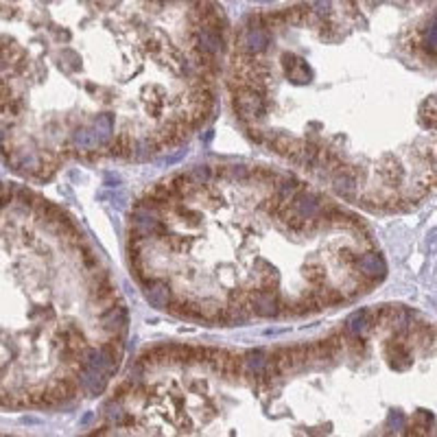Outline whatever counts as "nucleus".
I'll return each mask as SVG.
<instances>
[{
    "label": "nucleus",
    "instance_id": "nucleus-33",
    "mask_svg": "<svg viewBox=\"0 0 437 437\" xmlns=\"http://www.w3.org/2000/svg\"><path fill=\"white\" fill-rule=\"evenodd\" d=\"M85 437H90V435H85Z\"/></svg>",
    "mask_w": 437,
    "mask_h": 437
},
{
    "label": "nucleus",
    "instance_id": "nucleus-7",
    "mask_svg": "<svg viewBox=\"0 0 437 437\" xmlns=\"http://www.w3.org/2000/svg\"><path fill=\"white\" fill-rule=\"evenodd\" d=\"M145 300L153 308H169V304L175 300V295H173V289L169 282L162 278H153L145 287Z\"/></svg>",
    "mask_w": 437,
    "mask_h": 437
},
{
    "label": "nucleus",
    "instance_id": "nucleus-14",
    "mask_svg": "<svg viewBox=\"0 0 437 437\" xmlns=\"http://www.w3.org/2000/svg\"><path fill=\"white\" fill-rule=\"evenodd\" d=\"M267 361H269V352H265L261 348L250 350L247 354H243V374L252 376V378L261 376Z\"/></svg>",
    "mask_w": 437,
    "mask_h": 437
},
{
    "label": "nucleus",
    "instance_id": "nucleus-12",
    "mask_svg": "<svg viewBox=\"0 0 437 437\" xmlns=\"http://www.w3.org/2000/svg\"><path fill=\"white\" fill-rule=\"evenodd\" d=\"M79 387L83 392H88L90 396H99V394L105 392V387H108V376L103 374V372H99V369L83 367L79 372Z\"/></svg>",
    "mask_w": 437,
    "mask_h": 437
},
{
    "label": "nucleus",
    "instance_id": "nucleus-29",
    "mask_svg": "<svg viewBox=\"0 0 437 437\" xmlns=\"http://www.w3.org/2000/svg\"><path fill=\"white\" fill-rule=\"evenodd\" d=\"M105 184H108V186H119V184H121V177H119V175H108V177H105Z\"/></svg>",
    "mask_w": 437,
    "mask_h": 437
},
{
    "label": "nucleus",
    "instance_id": "nucleus-5",
    "mask_svg": "<svg viewBox=\"0 0 437 437\" xmlns=\"http://www.w3.org/2000/svg\"><path fill=\"white\" fill-rule=\"evenodd\" d=\"M324 201L326 199H321L319 195H315L313 190L302 188L298 195L293 197L291 208L300 218H304V221H311V218H317L321 214V210H324V205H326Z\"/></svg>",
    "mask_w": 437,
    "mask_h": 437
},
{
    "label": "nucleus",
    "instance_id": "nucleus-27",
    "mask_svg": "<svg viewBox=\"0 0 437 437\" xmlns=\"http://www.w3.org/2000/svg\"><path fill=\"white\" fill-rule=\"evenodd\" d=\"M407 427V418L403 411H392L389 414V429L396 433V431H403Z\"/></svg>",
    "mask_w": 437,
    "mask_h": 437
},
{
    "label": "nucleus",
    "instance_id": "nucleus-17",
    "mask_svg": "<svg viewBox=\"0 0 437 437\" xmlns=\"http://www.w3.org/2000/svg\"><path fill=\"white\" fill-rule=\"evenodd\" d=\"M348 335H354V337H363L365 332L372 330V324H369V311L367 308H361V311H356L348 317V321H345V328H343Z\"/></svg>",
    "mask_w": 437,
    "mask_h": 437
},
{
    "label": "nucleus",
    "instance_id": "nucleus-6",
    "mask_svg": "<svg viewBox=\"0 0 437 437\" xmlns=\"http://www.w3.org/2000/svg\"><path fill=\"white\" fill-rule=\"evenodd\" d=\"M101 330L105 332L108 337H123L127 332V324H130V313H127V306L123 302H119L110 311L101 313Z\"/></svg>",
    "mask_w": 437,
    "mask_h": 437
},
{
    "label": "nucleus",
    "instance_id": "nucleus-30",
    "mask_svg": "<svg viewBox=\"0 0 437 437\" xmlns=\"http://www.w3.org/2000/svg\"><path fill=\"white\" fill-rule=\"evenodd\" d=\"M212 136H214V132H212V130H208V132H205V134H203V143H210V140H212Z\"/></svg>",
    "mask_w": 437,
    "mask_h": 437
},
{
    "label": "nucleus",
    "instance_id": "nucleus-31",
    "mask_svg": "<svg viewBox=\"0 0 437 437\" xmlns=\"http://www.w3.org/2000/svg\"><path fill=\"white\" fill-rule=\"evenodd\" d=\"M92 418H94V414H85V416L81 418V424H88V422L92 420Z\"/></svg>",
    "mask_w": 437,
    "mask_h": 437
},
{
    "label": "nucleus",
    "instance_id": "nucleus-2",
    "mask_svg": "<svg viewBox=\"0 0 437 437\" xmlns=\"http://www.w3.org/2000/svg\"><path fill=\"white\" fill-rule=\"evenodd\" d=\"M282 295L278 289L274 291H247V300L245 306L252 313V317H263V319H272L280 315V306H282Z\"/></svg>",
    "mask_w": 437,
    "mask_h": 437
},
{
    "label": "nucleus",
    "instance_id": "nucleus-10",
    "mask_svg": "<svg viewBox=\"0 0 437 437\" xmlns=\"http://www.w3.org/2000/svg\"><path fill=\"white\" fill-rule=\"evenodd\" d=\"M285 68H287V77H289V81L293 85H306L308 81L313 79V68L308 66V61L300 59V57H295V55H289L287 63H285Z\"/></svg>",
    "mask_w": 437,
    "mask_h": 437
},
{
    "label": "nucleus",
    "instance_id": "nucleus-15",
    "mask_svg": "<svg viewBox=\"0 0 437 437\" xmlns=\"http://www.w3.org/2000/svg\"><path fill=\"white\" fill-rule=\"evenodd\" d=\"M70 143L77 153H88V151H94L101 147L94 130H90V127H79V130H74L70 136Z\"/></svg>",
    "mask_w": 437,
    "mask_h": 437
},
{
    "label": "nucleus",
    "instance_id": "nucleus-11",
    "mask_svg": "<svg viewBox=\"0 0 437 437\" xmlns=\"http://www.w3.org/2000/svg\"><path fill=\"white\" fill-rule=\"evenodd\" d=\"M218 374L227 383H236L243 376V354L221 350V365H218Z\"/></svg>",
    "mask_w": 437,
    "mask_h": 437
},
{
    "label": "nucleus",
    "instance_id": "nucleus-23",
    "mask_svg": "<svg viewBox=\"0 0 437 437\" xmlns=\"http://www.w3.org/2000/svg\"><path fill=\"white\" fill-rule=\"evenodd\" d=\"M252 166L245 164H230L225 166V179H236V182H250Z\"/></svg>",
    "mask_w": 437,
    "mask_h": 437
},
{
    "label": "nucleus",
    "instance_id": "nucleus-28",
    "mask_svg": "<svg viewBox=\"0 0 437 437\" xmlns=\"http://www.w3.org/2000/svg\"><path fill=\"white\" fill-rule=\"evenodd\" d=\"M245 134H247V138L252 140V143H256V145H263V143H265V134H263L256 125L245 127Z\"/></svg>",
    "mask_w": 437,
    "mask_h": 437
},
{
    "label": "nucleus",
    "instance_id": "nucleus-16",
    "mask_svg": "<svg viewBox=\"0 0 437 437\" xmlns=\"http://www.w3.org/2000/svg\"><path fill=\"white\" fill-rule=\"evenodd\" d=\"M132 147H134L132 136L127 134V132H121V134H116L105 145V153H108L110 158H123V160H127V158H132Z\"/></svg>",
    "mask_w": 437,
    "mask_h": 437
},
{
    "label": "nucleus",
    "instance_id": "nucleus-25",
    "mask_svg": "<svg viewBox=\"0 0 437 437\" xmlns=\"http://www.w3.org/2000/svg\"><path fill=\"white\" fill-rule=\"evenodd\" d=\"M14 197H16V186L7 184V182H0V208L14 203Z\"/></svg>",
    "mask_w": 437,
    "mask_h": 437
},
{
    "label": "nucleus",
    "instance_id": "nucleus-9",
    "mask_svg": "<svg viewBox=\"0 0 437 437\" xmlns=\"http://www.w3.org/2000/svg\"><path fill=\"white\" fill-rule=\"evenodd\" d=\"M385 356H387L389 365L396 372H405L411 367V352L407 348V343L400 339H389L385 343Z\"/></svg>",
    "mask_w": 437,
    "mask_h": 437
},
{
    "label": "nucleus",
    "instance_id": "nucleus-1",
    "mask_svg": "<svg viewBox=\"0 0 437 437\" xmlns=\"http://www.w3.org/2000/svg\"><path fill=\"white\" fill-rule=\"evenodd\" d=\"M232 110L243 127H250L261 123L267 116V99L261 94H254L252 90L243 88L232 94Z\"/></svg>",
    "mask_w": 437,
    "mask_h": 437
},
{
    "label": "nucleus",
    "instance_id": "nucleus-22",
    "mask_svg": "<svg viewBox=\"0 0 437 437\" xmlns=\"http://www.w3.org/2000/svg\"><path fill=\"white\" fill-rule=\"evenodd\" d=\"M188 177L192 179V184H195V186H208L212 182V166L197 164L195 169L188 173Z\"/></svg>",
    "mask_w": 437,
    "mask_h": 437
},
{
    "label": "nucleus",
    "instance_id": "nucleus-4",
    "mask_svg": "<svg viewBox=\"0 0 437 437\" xmlns=\"http://www.w3.org/2000/svg\"><path fill=\"white\" fill-rule=\"evenodd\" d=\"M358 269V276L365 278V280H372V282H383L385 276H387V263H385L383 254L380 252H363L361 256H358V261L354 265Z\"/></svg>",
    "mask_w": 437,
    "mask_h": 437
},
{
    "label": "nucleus",
    "instance_id": "nucleus-13",
    "mask_svg": "<svg viewBox=\"0 0 437 437\" xmlns=\"http://www.w3.org/2000/svg\"><path fill=\"white\" fill-rule=\"evenodd\" d=\"M265 143H267V147L272 149L274 153H278V156H282V158H289L291 153L300 147V143L302 140H298V138H293V136H289V134H282V132H276V134H272L269 138H265Z\"/></svg>",
    "mask_w": 437,
    "mask_h": 437
},
{
    "label": "nucleus",
    "instance_id": "nucleus-24",
    "mask_svg": "<svg viewBox=\"0 0 437 437\" xmlns=\"http://www.w3.org/2000/svg\"><path fill=\"white\" fill-rule=\"evenodd\" d=\"M420 119L424 125H429L431 130L435 127V99L431 96L429 101H424L422 103V108H420Z\"/></svg>",
    "mask_w": 437,
    "mask_h": 437
},
{
    "label": "nucleus",
    "instance_id": "nucleus-19",
    "mask_svg": "<svg viewBox=\"0 0 437 437\" xmlns=\"http://www.w3.org/2000/svg\"><path fill=\"white\" fill-rule=\"evenodd\" d=\"M156 151H158V147H156V143L151 140V136H149V138H138V140H134L132 158H134L136 162H147Z\"/></svg>",
    "mask_w": 437,
    "mask_h": 437
},
{
    "label": "nucleus",
    "instance_id": "nucleus-20",
    "mask_svg": "<svg viewBox=\"0 0 437 437\" xmlns=\"http://www.w3.org/2000/svg\"><path fill=\"white\" fill-rule=\"evenodd\" d=\"M304 278L311 282V285H315L317 289L326 287V269H324V265H321V263L304 265Z\"/></svg>",
    "mask_w": 437,
    "mask_h": 437
},
{
    "label": "nucleus",
    "instance_id": "nucleus-26",
    "mask_svg": "<svg viewBox=\"0 0 437 437\" xmlns=\"http://www.w3.org/2000/svg\"><path fill=\"white\" fill-rule=\"evenodd\" d=\"M358 254L356 250H352V247H343L341 252H339V256H337V261L339 263H343V265H350V267H354L356 265V261H358Z\"/></svg>",
    "mask_w": 437,
    "mask_h": 437
},
{
    "label": "nucleus",
    "instance_id": "nucleus-32",
    "mask_svg": "<svg viewBox=\"0 0 437 437\" xmlns=\"http://www.w3.org/2000/svg\"><path fill=\"white\" fill-rule=\"evenodd\" d=\"M85 90H88V92H94L96 88H94V83H85Z\"/></svg>",
    "mask_w": 437,
    "mask_h": 437
},
{
    "label": "nucleus",
    "instance_id": "nucleus-21",
    "mask_svg": "<svg viewBox=\"0 0 437 437\" xmlns=\"http://www.w3.org/2000/svg\"><path fill=\"white\" fill-rule=\"evenodd\" d=\"M59 68L66 72V74H72L81 68V63H79V55L74 53L72 48H61V53H59Z\"/></svg>",
    "mask_w": 437,
    "mask_h": 437
},
{
    "label": "nucleus",
    "instance_id": "nucleus-3",
    "mask_svg": "<svg viewBox=\"0 0 437 437\" xmlns=\"http://www.w3.org/2000/svg\"><path fill=\"white\" fill-rule=\"evenodd\" d=\"M272 44V33L265 29H245L243 27L236 33V48L245 55L261 57Z\"/></svg>",
    "mask_w": 437,
    "mask_h": 437
},
{
    "label": "nucleus",
    "instance_id": "nucleus-18",
    "mask_svg": "<svg viewBox=\"0 0 437 437\" xmlns=\"http://www.w3.org/2000/svg\"><path fill=\"white\" fill-rule=\"evenodd\" d=\"M92 130H94V134L99 138L101 147L108 145L110 140L114 138V119H112V114H99V116L94 119Z\"/></svg>",
    "mask_w": 437,
    "mask_h": 437
},
{
    "label": "nucleus",
    "instance_id": "nucleus-8",
    "mask_svg": "<svg viewBox=\"0 0 437 437\" xmlns=\"http://www.w3.org/2000/svg\"><path fill=\"white\" fill-rule=\"evenodd\" d=\"M332 188H335L337 195H341V197H345V199H354V197H356L358 182H356L354 169H352L350 164L332 173Z\"/></svg>",
    "mask_w": 437,
    "mask_h": 437
}]
</instances>
